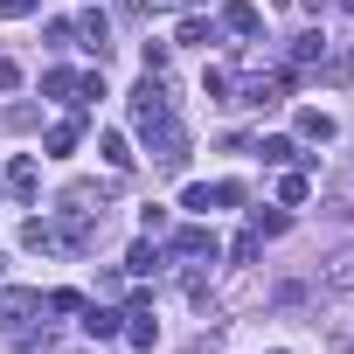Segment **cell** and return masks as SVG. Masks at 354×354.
I'll return each instance as SVG.
<instances>
[{"label": "cell", "instance_id": "6da1fadb", "mask_svg": "<svg viewBox=\"0 0 354 354\" xmlns=\"http://www.w3.org/2000/svg\"><path fill=\"white\" fill-rule=\"evenodd\" d=\"M35 313H42V292H28V285H8V292H0V333H28Z\"/></svg>", "mask_w": 354, "mask_h": 354}, {"label": "cell", "instance_id": "7a4b0ae2", "mask_svg": "<svg viewBox=\"0 0 354 354\" xmlns=\"http://www.w3.org/2000/svg\"><path fill=\"white\" fill-rule=\"evenodd\" d=\"M8 195H21V202H35V195H42V167H35L28 153H15V160H8Z\"/></svg>", "mask_w": 354, "mask_h": 354}, {"label": "cell", "instance_id": "3957f363", "mask_svg": "<svg viewBox=\"0 0 354 354\" xmlns=\"http://www.w3.org/2000/svg\"><path fill=\"white\" fill-rule=\"evenodd\" d=\"M84 333H91V340H118V333H125V313H111V306H84Z\"/></svg>", "mask_w": 354, "mask_h": 354}, {"label": "cell", "instance_id": "277c9868", "mask_svg": "<svg viewBox=\"0 0 354 354\" xmlns=\"http://www.w3.org/2000/svg\"><path fill=\"white\" fill-rule=\"evenodd\" d=\"M223 28H230V35H257V28H264L257 0H230V8H223Z\"/></svg>", "mask_w": 354, "mask_h": 354}, {"label": "cell", "instance_id": "5b68a950", "mask_svg": "<svg viewBox=\"0 0 354 354\" xmlns=\"http://www.w3.org/2000/svg\"><path fill=\"white\" fill-rule=\"evenodd\" d=\"M285 91H292V77H257L236 104H285Z\"/></svg>", "mask_w": 354, "mask_h": 354}, {"label": "cell", "instance_id": "8992f818", "mask_svg": "<svg viewBox=\"0 0 354 354\" xmlns=\"http://www.w3.org/2000/svg\"><path fill=\"white\" fill-rule=\"evenodd\" d=\"M257 160H264V167H292V160H299V139L271 132V139H257Z\"/></svg>", "mask_w": 354, "mask_h": 354}, {"label": "cell", "instance_id": "52a82bcc", "mask_svg": "<svg viewBox=\"0 0 354 354\" xmlns=\"http://www.w3.org/2000/svg\"><path fill=\"white\" fill-rule=\"evenodd\" d=\"M174 257H209L216 264V236L209 230H181V236H174Z\"/></svg>", "mask_w": 354, "mask_h": 354}, {"label": "cell", "instance_id": "ba28073f", "mask_svg": "<svg viewBox=\"0 0 354 354\" xmlns=\"http://www.w3.org/2000/svg\"><path fill=\"white\" fill-rule=\"evenodd\" d=\"M77 139H84V125H77V118H63V125H49L42 153H56V160H63V153H77Z\"/></svg>", "mask_w": 354, "mask_h": 354}, {"label": "cell", "instance_id": "9c48e42d", "mask_svg": "<svg viewBox=\"0 0 354 354\" xmlns=\"http://www.w3.org/2000/svg\"><path fill=\"white\" fill-rule=\"evenodd\" d=\"M21 250H63V230H56V223H42V216H35V223H28V230H21Z\"/></svg>", "mask_w": 354, "mask_h": 354}, {"label": "cell", "instance_id": "30bf717a", "mask_svg": "<svg viewBox=\"0 0 354 354\" xmlns=\"http://www.w3.org/2000/svg\"><path fill=\"white\" fill-rule=\"evenodd\" d=\"M319 285H326V292H354V250H347V257H333V264L319 271Z\"/></svg>", "mask_w": 354, "mask_h": 354}, {"label": "cell", "instance_id": "8fae6325", "mask_svg": "<svg viewBox=\"0 0 354 354\" xmlns=\"http://www.w3.org/2000/svg\"><path fill=\"white\" fill-rule=\"evenodd\" d=\"M97 153H104V167H111V174H125V167H132V146H125L118 132H104V139H97Z\"/></svg>", "mask_w": 354, "mask_h": 354}, {"label": "cell", "instance_id": "7c38bea8", "mask_svg": "<svg viewBox=\"0 0 354 354\" xmlns=\"http://www.w3.org/2000/svg\"><path fill=\"white\" fill-rule=\"evenodd\" d=\"M181 209H188V216H209V209H216V188H209V181H188V188H181Z\"/></svg>", "mask_w": 354, "mask_h": 354}, {"label": "cell", "instance_id": "4fadbf2b", "mask_svg": "<svg viewBox=\"0 0 354 354\" xmlns=\"http://www.w3.org/2000/svg\"><path fill=\"white\" fill-rule=\"evenodd\" d=\"M250 230H257V236H285L292 216H285V209H250Z\"/></svg>", "mask_w": 354, "mask_h": 354}, {"label": "cell", "instance_id": "5bb4252c", "mask_svg": "<svg viewBox=\"0 0 354 354\" xmlns=\"http://www.w3.org/2000/svg\"><path fill=\"white\" fill-rule=\"evenodd\" d=\"M125 271H132V278H146V271H160V250H153V236H139V243H132V257H125Z\"/></svg>", "mask_w": 354, "mask_h": 354}, {"label": "cell", "instance_id": "9a60e30c", "mask_svg": "<svg viewBox=\"0 0 354 354\" xmlns=\"http://www.w3.org/2000/svg\"><path fill=\"white\" fill-rule=\"evenodd\" d=\"M299 132H306V139H319V146H326V139H333V132H340V125H333V118H326V111H299Z\"/></svg>", "mask_w": 354, "mask_h": 354}, {"label": "cell", "instance_id": "2e32d148", "mask_svg": "<svg viewBox=\"0 0 354 354\" xmlns=\"http://www.w3.org/2000/svg\"><path fill=\"white\" fill-rule=\"evenodd\" d=\"M125 319H132V326H125L132 347H153V340H160V319H146V313H125Z\"/></svg>", "mask_w": 354, "mask_h": 354}, {"label": "cell", "instance_id": "e0dca14e", "mask_svg": "<svg viewBox=\"0 0 354 354\" xmlns=\"http://www.w3.org/2000/svg\"><path fill=\"white\" fill-rule=\"evenodd\" d=\"M306 195H313V181H306V174H285V181H278V202H285V209H299Z\"/></svg>", "mask_w": 354, "mask_h": 354}, {"label": "cell", "instance_id": "ac0fdd59", "mask_svg": "<svg viewBox=\"0 0 354 354\" xmlns=\"http://www.w3.org/2000/svg\"><path fill=\"white\" fill-rule=\"evenodd\" d=\"M174 42H202V49H209V42H216V21H202V15H188V21H181V35H174Z\"/></svg>", "mask_w": 354, "mask_h": 354}, {"label": "cell", "instance_id": "d6986e66", "mask_svg": "<svg viewBox=\"0 0 354 354\" xmlns=\"http://www.w3.org/2000/svg\"><path fill=\"white\" fill-rule=\"evenodd\" d=\"M42 91H49V97H77V77H70V70H49Z\"/></svg>", "mask_w": 354, "mask_h": 354}, {"label": "cell", "instance_id": "ffe728a7", "mask_svg": "<svg viewBox=\"0 0 354 354\" xmlns=\"http://www.w3.org/2000/svg\"><path fill=\"white\" fill-rule=\"evenodd\" d=\"M257 250H264V236H257V230H243V236H236V250H230V257H236V264H257Z\"/></svg>", "mask_w": 354, "mask_h": 354}, {"label": "cell", "instance_id": "44dd1931", "mask_svg": "<svg viewBox=\"0 0 354 354\" xmlns=\"http://www.w3.org/2000/svg\"><path fill=\"white\" fill-rule=\"evenodd\" d=\"M139 63H146V77H160V70H167V42H146V49H139Z\"/></svg>", "mask_w": 354, "mask_h": 354}, {"label": "cell", "instance_id": "7402d4cb", "mask_svg": "<svg viewBox=\"0 0 354 354\" xmlns=\"http://www.w3.org/2000/svg\"><path fill=\"white\" fill-rule=\"evenodd\" d=\"M84 49H97V56H104V15H91V21H84Z\"/></svg>", "mask_w": 354, "mask_h": 354}, {"label": "cell", "instance_id": "603a6c76", "mask_svg": "<svg viewBox=\"0 0 354 354\" xmlns=\"http://www.w3.org/2000/svg\"><path fill=\"white\" fill-rule=\"evenodd\" d=\"M299 63H313V56H326V35H299V49H292Z\"/></svg>", "mask_w": 354, "mask_h": 354}, {"label": "cell", "instance_id": "cb8c5ba5", "mask_svg": "<svg viewBox=\"0 0 354 354\" xmlns=\"http://www.w3.org/2000/svg\"><path fill=\"white\" fill-rule=\"evenodd\" d=\"M42 306H49V313H84V299H77V292H49Z\"/></svg>", "mask_w": 354, "mask_h": 354}, {"label": "cell", "instance_id": "d4e9b609", "mask_svg": "<svg viewBox=\"0 0 354 354\" xmlns=\"http://www.w3.org/2000/svg\"><path fill=\"white\" fill-rule=\"evenodd\" d=\"M0 15H8V21H28V15H35V0H0Z\"/></svg>", "mask_w": 354, "mask_h": 354}, {"label": "cell", "instance_id": "484cf974", "mask_svg": "<svg viewBox=\"0 0 354 354\" xmlns=\"http://www.w3.org/2000/svg\"><path fill=\"white\" fill-rule=\"evenodd\" d=\"M15 84H21V63H15V56H0V91H15Z\"/></svg>", "mask_w": 354, "mask_h": 354}, {"label": "cell", "instance_id": "4316f807", "mask_svg": "<svg viewBox=\"0 0 354 354\" xmlns=\"http://www.w3.org/2000/svg\"><path fill=\"white\" fill-rule=\"evenodd\" d=\"M340 15H354V0H340Z\"/></svg>", "mask_w": 354, "mask_h": 354}, {"label": "cell", "instance_id": "83f0119b", "mask_svg": "<svg viewBox=\"0 0 354 354\" xmlns=\"http://www.w3.org/2000/svg\"><path fill=\"white\" fill-rule=\"evenodd\" d=\"M188 354H209V340H202V347H188Z\"/></svg>", "mask_w": 354, "mask_h": 354}, {"label": "cell", "instance_id": "f1b7e54d", "mask_svg": "<svg viewBox=\"0 0 354 354\" xmlns=\"http://www.w3.org/2000/svg\"><path fill=\"white\" fill-rule=\"evenodd\" d=\"M271 8H285V0H271Z\"/></svg>", "mask_w": 354, "mask_h": 354}, {"label": "cell", "instance_id": "f546056e", "mask_svg": "<svg viewBox=\"0 0 354 354\" xmlns=\"http://www.w3.org/2000/svg\"><path fill=\"white\" fill-rule=\"evenodd\" d=\"M181 8H188V0H181Z\"/></svg>", "mask_w": 354, "mask_h": 354}]
</instances>
